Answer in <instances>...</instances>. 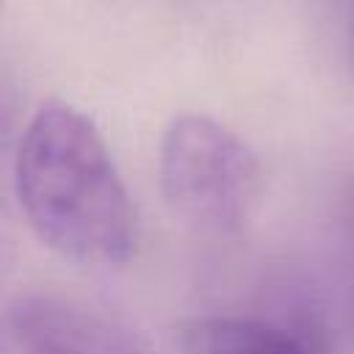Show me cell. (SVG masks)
<instances>
[{
  "label": "cell",
  "mask_w": 354,
  "mask_h": 354,
  "mask_svg": "<svg viewBox=\"0 0 354 354\" xmlns=\"http://www.w3.org/2000/svg\"><path fill=\"white\" fill-rule=\"evenodd\" d=\"M14 188L36 238L83 266H119L136 249V216L113 158L88 116L41 105L22 130Z\"/></svg>",
  "instance_id": "1"
},
{
  "label": "cell",
  "mask_w": 354,
  "mask_h": 354,
  "mask_svg": "<svg viewBox=\"0 0 354 354\" xmlns=\"http://www.w3.org/2000/svg\"><path fill=\"white\" fill-rule=\"evenodd\" d=\"M169 207L205 230H238L260 194V163L241 136L205 113L169 122L158 155Z\"/></svg>",
  "instance_id": "2"
},
{
  "label": "cell",
  "mask_w": 354,
  "mask_h": 354,
  "mask_svg": "<svg viewBox=\"0 0 354 354\" xmlns=\"http://www.w3.org/2000/svg\"><path fill=\"white\" fill-rule=\"evenodd\" d=\"M194 354H307V348L266 321L213 318L194 332Z\"/></svg>",
  "instance_id": "4"
},
{
  "label": "cell",
  "mask_w": 354,
  "mask_h": 354,
  "mask_svg": "<svg viewBox=\"0 0 354 354\" xmlns=\"http://www.w3.org/2000/svg\"><path fill=\"white\" fill-rule=\"evenodd\" d=\"M348 61H351V69H354V19H351V30H348Z\"/></svg>",
  "instance_id": "5"
},
{
  "label": "cell",
  "mask_w": 354,
  "mask_h": 354,
  "mask_svg": "<svg viewBox=\"0 0 354 354\" xmlns=\"http://www.w3.org/2000/svg\"><path fill=\"white\" fill-rule=\"evenodd\" d=\"M6 321L19 354H160L113 315L50 290L17 296Z\"/></svg>",
  "instance_id": "3"
}]
</instances>
